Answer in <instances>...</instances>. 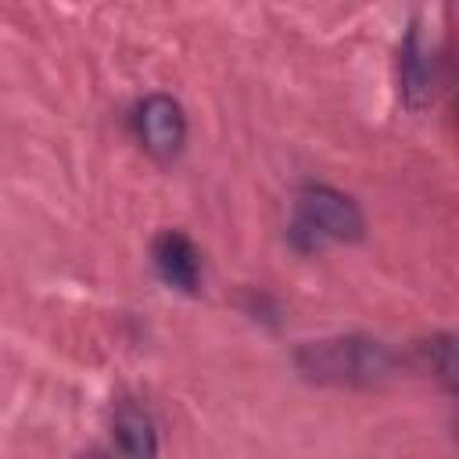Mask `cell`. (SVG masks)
Wrapping results in <instances>:
<instances>
[{"mask_svg":"<svg viewBox=\"0 0 459 459\" xmlns=\"http://www.w3.org/2000/svg\"><path fill=\"white\" fill-rule=\"evenodd\" d=\"M394 362H398V355L384 341L362 337V333L308 341L294 351V366L308 380H316V384H348V387H366V384H377V380L391 377Z\"/></svg>","mask_w":459,"mask_h":459,"instance_id":"1","label":"cell"},{"mask_svg":"<svg viewBox=\"0 0 459 459\" xmlns=\"http://www.w3.org/2000/svg\"><path fill=\"white\" fill-rule=\"evenodd\" d=\"M362 230H366L362 208L348 194H341L326 183H308L298 194L294 222L287 230V237L298 251L308 255V251H319L330 240H359Z\"/></svg>","mask_w":459,"mask_h":459,"instance_id":"2","label":"cell"},{"mask_svg":"<svg viewBox=\"0 0 459 459\" xmlns=\"http://www.w3.org/2000/svg\"><path fill=\"white\" fill-rule=\"evenodd\" d=\"M133 129L154 161H176L186 143V115L176 97L151 93L133 111Z\"/></svg>","mask_w":459,"mask_h":459,"instance_id":"3","label":"cell"},{"mask_svg":"<svg viewBox=\"0 0 459 459\" xmlns=\"http://www.w3.org/2000/svg\"><path fill=\"white\" fill-rule=\"evenodd\" d=\"M434 82H437L434 43L420 29V22H412L405 29V39H402V50H398V90H402L405 108L423 111L434 100Z\"/></svg>","mask_w":459,"mask_h":459,"instance_id":"4","label":"cell"},{"mask_svg":"<svg viewBox=\"0 0 459 459\" xmlns=\"http://www.w3.org/2000/svg\"><path fill=\"white\" fill-rule=\"evenodd\" d=\"M151 258H154L158 276L169 287H176L183 294H194L197 290V283H201V251H197V244L186 233L161 230L154 237V244H151Z\"/></svg>","mask_w":459,"mask_h":459,"instance_id":"5","label":"cell"},{"mask_svg":"<svg viewBox=\"0 0 459 459\" xmlns=\"http://www.w3.org/2000/svg\"><path fill=\"white\" fill-rule=\"evenodd\" d=\"M111 427H115V441L126 459H158V430H154L151 412L140 402L122 398L111 412Z\"/></svg>","mask_w":459,"mask_h":459,"instance_id":"6","label":"cell"},{"mask_svg":"<svg viewBox=\"0 0 459 459\" xmlns=\"http://www.w3.org/2000/svg\"><path fill=\"white\" fill-rule=\"evenodd\" d=\"M420 351L427 355V366L441 377V384H445V387H452V351H455L452 333H437V337L423 341V344H420Z\"/></svg>","mask_w":459,"mask_h":459,"instance_id":"7","label":"cell"},{"mask_svg":"<svg viewBox=\"0 0 459 459\" xmlns=\"http://www.w3.org/2000/svg\"><path fill=\"white\" fill-rule=\"evenodd\" d=\"M79 459H111L108 452H100V448H93V452H86V455H79Z\"/></svg>","mask_w":459,"mask_h":459,"instance_id":"8","label":"cell"}]
</instances>
